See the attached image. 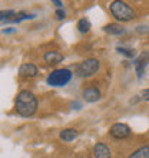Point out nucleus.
<instances>
[{
	"label": "nucleus",
	"instance_id": "nucleus-21",
	"mask_svg": "<svg viewBox=\"0 0 149 158\" xmlns=\"http://www.w3.org/2000/svg\"><path fill=\"white\" fill-rule=\"evenodd\" d=\"M72 108H80V104H79V102H73V104H72Z\"/></svg>",
	"mask_w": 149,
	"mask_h": 158
},
{
	"label": "nucleus",
	"instance_id": "nucleus-14",
	"mask_svg": "<svg viewBox=\"0 0 149 158\" xmlns=\"http://www.w3.org/2000/svg\"><path fill=\"white\" fill-rule=\"evenodd\" d=\"M145 65H146V60L145 58L142 56V58H139L136 60V63H135V66H136V72H138V76L141 78L142 73H143V69H145Z\"/></svg>",
	"mask_w": 149,
	"mask_h": 158
},
{
	"label": "nucleus",
	"instance_id": "nucleus-7",
	"mask_svg": "<svg viewBox=\"0 0 149 158\" xmlns=\"http://www.w3.org/2000/svg\"><path fill=\"white\" fill-rule=\"evenodd\" d=\"M93 158H111V150L103 142H98L93 147Z\"/></svg>",
	"mask_w": 149,
	"mask_h": 158
},
{
	"label": "nucleus",
	"instance_id": "nucleus-8",
	"mask_svg": "<svg viewBox=\"0 0 149 158\" xmlns=\"http://www.w3.org/2000/svg\"><path fill=\"white\" fill-rule=\"evenodd\" d=\"M19 75L23 78H34L37 75V68L33 63H23L19 69Z\"/></svg>",
	"mask_w": 149,
	"mask_h": 158
},
{
	"label": "nucleus",
	"instance_id": "nucleus-11",
	"mask_svg": "<svg viewBox=\"0 0 149 158\" xmlns=\"http://www.w3.org/2000/svg\"><path fill=\"white\" fill-rule=\"evenodd\" d=\"M103 30L106 32V33H109V35H123L125 33V29L120 25H118V23H111V25H106L103 27Z\"/></svg>",
	"mask_w": 149,
	"mask_h": 158
},
{
	"label": "nucleus",
	"instance_id": "nucleus-13",
	"mask_svg": "<svg viewBox=\"0 0 149 158\" xmlns=\"http://www.w3.org/2000/svg\"><path fill=\"white\" fill-rule=\"evenodd\" d=\"M78 30L80 33H87L89 30H91V22L87 20V19H80L78 22V25H76Z\"/></svg>",
	"mask_w": 149,
	"mask_h": 158
},
{
	"label": "nucleus",
	"instance_id": "nucleus-19",
	"mask_svg": "<svg viewBox=\"0 0 149 158\" xmlns=\"http://www.w3.org/2000/svg\"><path fill=\"white\" fill-rule=\"evenodd\" d=\"M16 32V29H13V27H9V29H4L3 33H14Z\"/></svg>",
	"mask_w": 149,
	"mask_h": 158
},
{
	"label": "nucleus",
	"instance_id": "nucleus-20",
	"mask_svg": "<svg viewBox=\"0 0 149 158\" xmlns=\"http://www.w3.org/2000/svg\"><path fill=\"white\" fill-rule=\"evenodd\" d=\"M52 3H53V4H56V6H58L59 9H60V7H62V6H63V3H62V2H58V0H53Z\"/></svg>",
	"mask_w": 149,
	"mask_h": 158
},
{
	"label": "nucleus",
	"instance_id": "nucleus-18",
	"mask_svg": "<svg viewBox=\"0 0 149 158\" xmlns=\"http://www.w3.org/2000/svg\"><path fill=\"white\" fill-rule=\"evenodd\" d=\"M142 98H143L145 101H149V88H148V89H143V91H142Z\"/></svg>",
	"mask_w": 149,
	"mask_h": 158
},
{
	"label": "nucleus",
	"instance_id": "nucleus-2",
	"mask_svg": "<svg viewBox=\"0 0 149 158\" xmlns=\"http://www.w3.org/2000/svg\"><path fill=\"white\" fill-rule=\"evenodd\" d=\"M109 7H111V12L113 15V17L120 22H129L136 17V12L128 3H125V2H119V0L112 2Z\"/></svg>",
	"mask_w": 149,
	"mask_h": 158
},
{
	"label": "nucleus",
	"instance_id": "nucleus-22",
	"mask_svg": "<svg viewBox=\"0 0 149 158\" xmlns=\"http://www.w3.org/2000/svg\"><path fill=\"white\" fill-rule=\"evenodd\" d=\"M91 158H93V157H91Z\"/></svg>",
	"mask_w": 149,
	"mask_h": 158
},
{
	"label": "nucleus",
	"instance_id": "nucleus-9",
	"mask_svg": "<svg viewBox=\"0 0 149 158\" xmlns=\"http://www.w3.org/2000/svg\"><path fill=\"white\" fill-rule=\"evenodd\" d=\"M46 63H49V65H56V63H60L63 60V55L56 52V50H49V52H46L45 56H43Z\"/></svg>",
	"mask_w": 149,
	"mask_h": 158
},
{
	"label": "nucleus",
	"instance_id": "nucleus-1",
	"mask_svg": "<svg viewBox=\"0 0 149 158\" xmlns=\"http://www.w3.org/2000/svg\"><path fill=\"white\" fill-rule=\"evenodd\" d=\"M14 109L20 117H32L37 109V98L30 91L19 92Z\"/></svg>",
	"mask_w": 149,
	"mask_h": 158
},
{
	"label": "nucleus",
	"instance_id": "nucleus-5",
	"mask_svg": "<svg viewBox=\"0 0 149 158\" xmlns=\"http://www.w3.org/2000/svg\"><path fill=\"white\" fill-rule=\"evenodd\" d=\"M109 134H111V137H113L115 139H123V138L129 137L131 128H129L126 124H115L111 127Z\"/></svg>",
	"mask_w": 149,
	"mask_h": 158
},
{
	"label": "nucleus",
	"instance_id": "nucleus-17",
	"mask_svg": "<svg viewBox=\"0 0 149 158\" xmlns=\"http://www.w3.org/2000/svg\"><path fill=\"white\" fill-rule=\"evenodd\" d=\"M54 15H56V19H59V20H63V19H65V16H66V15H65V12H63L62 9H58Z\"/></svg>",
	"mask_w": 149,
	"mask_h": 158
},
{
	"label": "nucleus",
	"instance_id": "nucleus-4",
	"mask_svg": "<svg viewBox=\"0 0 149 158\" xmlns=\"http://www.w3.org/2000/svg\"><path fill=\"white\" fill-rule=\"evenodd\" d=\"M99 71V60L98 59H86L76 68V75L80 78H89Z\"/></svg>",
	"mask_w": 149,
	"mask_h": 158
},
{
	"label": "nucleus",
	"instance_id": "nucleus-16",
	"mask_svg": "<svg viewBox=\"0 0 149 158\" xmlns=\"http://www.w3.org/2000/svg\"><path fill=\"white\" fill-rule=\"evenodd\" d=\"M118 52L122 55H125V56H128V58H132L133 55V50H129V49H125V48H118Z\"/></svg>",
	"mask_w": 149,
	"mask_h": 158
},
{
	"label": "nucleus",
	"instance_id": "nucleus-12",
	"mask_svg": "<svg viewBox=\"0 0 149 158\" xmlns=\"http://www.w3.org/2000/svg\"><path fill=\"white\" fill-rule=\"evenodd\" d=\"M128 158H149V145H143L141 148H138Z\"/></svg>",
	"mask_w": 149,
	"mask_h": 158
},
{
	"label": "nucleus",
	"instance_id": "nucleus-3",
	"mask_svg": "<svg viewBox=\"0 0 149 158\" xmlns=\"http://www.w3.org/2000/svg\"><path fill=\"white\" fill-rule=\"evenodd\" d=\"M72 72L69 69H56L47 76V83L50 86L54 88H62L70 82Z\"/></svg>",
	"mask_w": 149,
	"mask_h": 158
},
{
	"label": "nucleus",
	"instance_id": "nucleus-10",
	"mask_svg": "<svg viewBox=\"0 0 149 158\" xmlns=\"http://www.w3.org/2000/svg\"><path fill=\"white\" fill-rule=\"evenodd\" d=\"M60 139L62 141H66V142H70V141H73L74 138L78 137V131L76 129H73V128H66V129H63L62 132H60Z\"/></svg>",
	"mask_w": 149,
	"mask_h": 158
},
{
	"label": "nucleus",
	"instance_id": "nucleus-15",
	"mask_svg": "<svg viewBox=\"0 0 149 158\" xmlns=\"http://www.w3.org/2000/svg\"><path fill=\"white\" fill-rule=\"evenodd\" d=\"M16 12L13 10H0V23H6L10 16H13Z\"/></svg>",
	"mask_w": 149,
	"mask_h": 158
},
{
	"label": "nucleus",
	"instance_id": "nucleus-6",
	"mask_svg": "<svg viewBox=\"0 0 149 158\" xmlns=\"http://www.w3.org/2000/svg\"><path fill=\"white\" fill-rule=\"evenodd\" d=\"M82 96H83V99L86 101V102H96V101H99L100 99V92L98 88L95 86H89L86 88L85 91L82 92Z\"/></svg>",
	"mask_w": 149,
	"mask_h": 158
}]
</instances>
